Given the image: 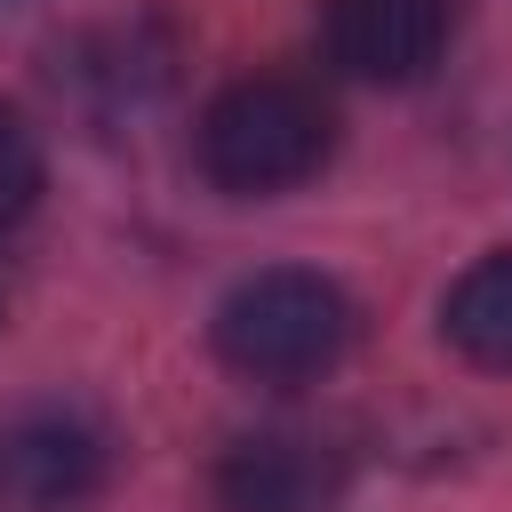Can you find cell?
I'll use <instances>...</instances> for the list:
<instances>
[{"label":"cell","instance_id":"cell-3","mask_svg":"<svg viewBox=\"0 0 512 512\" xmlns=\"http://www.w3.org/2000/svg\"><path fill=\"white\" fill-rule=\"evenodd\" d=\"M112 480V432L80 400L0 416V512H88Z\"/></svg>","mask_w":512,"mask_h":512},{"label":"cell","instance_id":"cell-2","mask_svg":"<svg viewBox=\"0 0 512 512\" xmlns=\"http://www.w3.org/2000/svg\"><path fill=\"white\" fill-rule=\"evenodd\" d=\"M352 328H360V312H352V296L328 272L272 264V272H248L216 304L208 344L248 384H312V376H328L352 352Z\"/></svg>","mask_w":512,"mask_h":512},{"label":"cell","instance_id":"cell-7","mask_svg":"<svg viewBox=\"0 0 512 512\" xmlns=\"http://www.w3.org/2000/svg\"><path fill=\"white\" fill-rule=\"evenodd\" d=\"M48 184V160H40V136L24 128L16 104H0V224H16Z\"/></svg>","mask_w":512,"mask_h":512},{"label":"cell","instance_id":"cell-8","mask_svg":"<svg viewBox=\"0 0 512 512\" xmlns=\"http://www.w3.org/2000/svg\"><path fill=\"white\" fill-rule=\"evenodd\" d=\"M0 8H24V0H0Z\"/></svg>","mask_w":512,"mask_h":512},{"label":"cell","instance_id":"cell-6","mask_svg":"<svg viewBox=\"0 0 512 512\" xmlns=\"http://www.w3.org/2000/svg\"><path fill=\"white\" fill-rule=\"evenodd\" d=\"M440 336L472 368H512V248H488L440 296Z\"/></svg>","mask_w":512,"mask_h":512},{"label":"cell","instance_id":"cell-4","mask_svg":"<svg viewBox=\"0 0 512 512\" xmlns=\"http://www.w3.org/2000/svg\"><path fill=\"white\" fill-rule=\"evenodd\" d=\"M352 480V456L320 424H264L224 448L216 504L224 512H336Z\"/></svg>","mask_w":512,"mask_h":512},{"label":"cell","instance_id":"cell-1","mask_svg":"<svg viewBox=\"0 0 512 512\" xmlns=\"http://www.w3.org/2000/svg\"><path fill=\"white\" fill-rule=\"evenodd\" d=\"M192 152H200V176L232 200H272V192H296L328 168L336 152V112L312 80H288V72H248L232 88L208 96L200 128H192Z\"/></svg>","mask_w":512,"mask_h":512},{"label":"cell","instance_id":"cell-5","mask_svg":"<svg viewBox=\"0 0 512 512\" xmlns=\"http://www.w3.org/2000/svg\"><path fill=\"white\" fill-rule=\"evenodd\" d=\"M456 0H328V56L352 80L408 88L448 56Z\"/></svg>","mask_w":512,"mask_h":512}]
</instances>
